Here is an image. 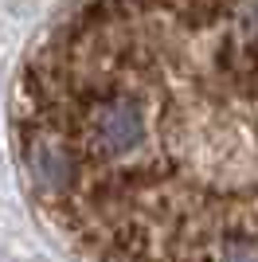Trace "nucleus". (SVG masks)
I'll use <instances>...</instances> for the list:
<instances>
[{
	"label": "nucleus",
	"instance_id": "1",
	"mask_svg": "<svg viewBox=\"0 0 258 262\" xmlns=\"http://www.w3.org/2000/svg\"><path fill=\"white\" fill-rule=\"evenodd\" d=\"M12 145L82 262H258V0H75L20 63Z\"/></svg>",
	"mask_w": 258,
	"mask_h": 262
}]
</instances>
